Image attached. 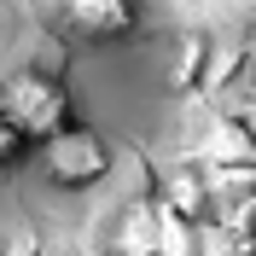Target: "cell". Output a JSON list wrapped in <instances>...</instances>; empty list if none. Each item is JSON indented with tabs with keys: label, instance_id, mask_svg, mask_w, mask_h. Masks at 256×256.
I'll use <instances>...</instances> for the list:
<instances>
[{
	"label": "cell",
	"instance_id": "5",
	"mask_svg": "<svg viewBox=\"0 0 256 256\" xmlns=\"http://www.w3.org/2000/svg\"><path fill=\"white\" fill-rule=\"evenodd\" d=\"M222 111H227V116H233V122H239L244 134L256 140V82H244V88H239V99H233V105H222Z\"/></svg>",
	"mask_w": 256,
	"mask_h": 256
},
{
	"label": "cell",
	"instance_id": "2",
	"mask_svg": "<svg viewBox=\"0 0 256 256\" xmlns=\"http://www.w3.org/2000/svg\"><path fill=\"white\" fill-rule=\"evenodd\" d=\"M204 233L198 222H186L175 204H163L158 192H146L116 216V250H134V256H198Z\"/></svg>",
	"mask_w": 256,
	"mask_h": 256
},
{
	"label": "cell",
	"instance_id": "3",
	"mask_svg": "<svg viewBox=\"0 0 256 256\" xmlns=\"http://www.w3.org/2000/svg\"><path fill=\"white\" fill-rule=\"evenodd\" d=\"M0 116L35 146V140H47L52 128L76 122V105H70V88L58 76H47V70H18L0 88Z\"/></svg>",
	"mask_w": 256,
	"mask_h": 256
},
{
	"label": "cell",
	"instance_id": "4",
	"mask_svg": "<svg viewBox=\"0 0 256 256\" xmlns=\"http://www.w3.org/2000/svg\"><path fill=\"white\" fill-rule=\"evenodd\" d=\"M58 24L76 41H122L140 24L134 0H58Z\"/></svg>",
	"mask_w": 256,
	"mask_h": 256
},
{
	"label": "cell",
	"instance_id": "6",
	"mask_svg": "<svg viewBox=\"0 0 256 256\" xmlns=\"http://www.w3.org/2000/svg\"><path fill=\"white\" fill-rule=\"evenodd\" d=\"M24 146H30V140H24V134H18L12 122H6V116H0V175H6V169H12L18 158H24Z\"/></svg>",
	"mask_w": 256,
	"mask_h": 256
},
{
	"label": "cell",
	"instance_id": "8",
	"mask_svg": "<svg viewBox=\"0 0 256 256\" xmlns=\"http://www.w3.org/2000/svg\"><path fill=\"white\" fill-rule=\"evenodd\" d=\"M111 256H134V250H111Z\"/></svg>",
	"mask_w": 256,
	"mask_h": 256
},
{
	"label": "cell",
	"instance_id": "1",
	"mask_svg": "<svg viewBox=\"0 0 256 256\" xmlns=\"http://www.w3.org/2000/svg\"><path fill=\"white\" fill-rule=\"evenodd\" d=\"M35 163H41V175H47L52 186L88 192V186H99V180L116 169V152H111V140H105L99 128L64 122V128H52L47 140H35Z\"/></svg>",
	"mask_w": 256,
	"mask_h": 256
},
{
	"label": "cell",
	"instance_id": "7",
	"mask_svg": "<svg viewBox=\"0 0 256 256\" xmlns=\"http://www.w3.org/2000/svg\"><path fill=\"white\" fill-rule=\"evenodd\" d=\"M250 58H256V18H250Z\"/></svg>",
	"mask_w": 256,
	"mask_h": 256
}]
</instances>
